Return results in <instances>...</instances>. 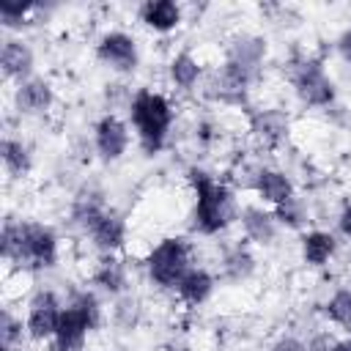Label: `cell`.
Segmentation results:
<instances>
[{
    "mask_svg": "<svg viewBox=\"0 0 351 351\" xmlns=\"http://www.w3.org/2000/svg\"><path fill=\"white\" fill-rule=\"evenodd\" d=\"M0 255L3 263L19 274L47 271L55 269L60 261V236L52 225L41 219H22L5 214L0 230Z\"/></svg>",
    "mask_w": 351,
    "mask_h": 351,
    "instance_id": "6da1fadb",
    "label": "cell"
},
{
    "mask_svg": "<svg viewBox=\"0 0 351 351\" xmlns=\"http://www.w3.org/2000/svg\"><path fill=\"white\" fill-rule=\"evenodd\" d=\"M203 80H206L203 63L192 49L181 47V49H176L170 55V60H167V82H170L173 90L192 93V90H197L203 85Z\"/></svg>",
    "mask_w": 351,
    "mask_h": 351,
    "instance_id": "44dd1931",
    "label": "cell"
},
{
    "mask_svg": "<svg viewBox=\"0 0 351 351\" xmlns=\"http://www.w3.org/2000/svg\"><path fill=\"white\" fill-rule=\"evenodd\" d=\"M340 250L337 233L326 230V228H307L299 236V258L307 269H324L335 261Z\"/></svg>",
    "mask_w": 351,
    "mask_h": 351,
    "instance_id": "ffe728a7",
    "label": "cell"
},
{
    "mask_svg": "<svg viewBox=\"0 0 351 351\" xmlns=\"http://www.w3.org/2000/svg\"><path fill=\"white\" fill-rule=\"evenodd\" d=\"M101 318H104V310H101L96 291L90 288L71 291V296L63 304L60 324L52 337V348L55 351H85L88 337L101 326Z\"/></svg>",
    "mask_w": 351,
    "mask_h": 351,
    "instance_id": "5b68a950",
    "label": "cell"
},
{
    "mask_svg": "<svg viewBox=\"0 0 351 351\" xmlns=\"http://www.w3.org/2000/svg\"><path fill=\"white\" fill-rule=\"evenodd\" d=\"M192 266V241L186 236H162L143 258L145 277L156 291H176Z\"/></svg>",
    "mask_w": 351,
    "mask_h": 351,
    "instance_id": "8992f818",
    "label": "cell"
},
{
    "mask_svg": "<svg viewBox=\"0 0 351 351\" xmlns=\"http://www.w3.org/2000/svg\"><path fill=\"white\" fill-rule=\"evenodd\" d=\"M82 236L90 241V247L99 255H121V250L126 247L129 225H126V217L110 206L85 228Z\"/></svg>",
    "mask_w": 351,
    "mask_h": 351,
    "instance_id": "4fadbf2b",
    "label": "cell"
},
{
    "mask_svg": "<svg viewBox=\"0 0 351 351\" xmlns=\"http://www.w3.org/2000/svg\"><path fill=\"white\" fill-rule=\"evenodd\" d=\"M25 340H27L25 318L16 315L11 307H3V315H0V346H3V351H19Z\"/></svg>",
    "mask_w": 351,
    "mask_h": 351,
    "instance_id": "f1b7e54d",
    "label": "cell"
},
{
    "mask_svg": "<svg viewBox=\"0 0 351 351\" xmlns=\"http://www.w3.org/2000/svg\"><path fill=\"white\" fill-rule=\"evenodd\" d=\"M90 145L99 162L104 165H115L129 154L132 145V126L126 118H121L118 112H104L93 121L90 129Z\"/></svg>",
    "mask_w": 351,
    "mask_h": 351,
    "instance_id": "9c48e42d",
    "label": "cell"
},
{
    "mask_svg": "<svg viewBox=\"0 0 351 351\" xmlns=\"http://www.w3.org/2000/svg\"><path fill=\"white\" fill-rule=\"evenodd\" d=\"M137 19L145 30H151L156 36H167L184 25L186 11L176 0H145L137 5Z\"/></svg>",
    "mask_w": 351,
    "mask_h": 351,
    "instance_id": "ac0fdd59",
    "label": "cell"
},
{
    "mask_svg": "<svg viewBox=\"0 0 351 351\" xmlns=\"http://www.w3.org/2000/svg\"><path fill=\"white\" fill-rule=\"evenodd\" d=\"M90 285L93 291L115 299L121 293L132 291V277H129V266L121 255H99L93 271H90Z\"/></svg>",
    "mask_w": 351,
    "mask_h": 351,
    "instance_id": "d6986e66",
    "label": "cell"
},
{
    "mask_svg": "<svg viewBox=\"0 0 351 351\" xmlns=\"http://www.w3.org/2000/svg\"><path fill=\"white\" fill-rule=\"evenodd\" d=\"M239 228H241L244 241H250L252 247H274L282 230L274 211L263 203H244L239 208Z\"/></svg>",
    "mask_w": 351,
    "mask_h": 351,
    "instance_id": "2e32d148",
    "label": "cell"
},
{
    "mask_svg": "<svg viewBox=\"0 0 351 351\" xmlns=\"http://www.w3.org/2000/svg\"><path fill=\"white\" fill-rule=\"evenodd\" d=\"M269 351H307V340H302L296 335H280L269 346Z\"/></svg>",
    "mask_w": 351,
    "mask_h": 351,
    "instance_id": "4dcf8cb0",
    "label": "cell"
},
{
    "mask_svg": "<svg viewBox=\"0 0 351 351\" xmlns=\"http://www.w3.org/2000/svg\"><path fill=\"white\" fill-rule=\"evenodd\" d=\"M335 340H337V337H335L329 329H318V332H313V335L307 337V351H332Z\"/></svg>",
    "mask_w": 351,
    "mask_h": 351,
    "instance_id": "f546056e",
    "label": "cell"
},
{
    "mask_svg": "<svg viewBox=\"0 0 351 351\" xmlns=\"http://www.w3.org/2000/svg\"><path fill=\"white\" fill-rule=\"evenodd\" d=\"M126 121L137 137L140 151L145 156H156L170 140L176 107L167 93L154 88H137L126 104Z\"/></svg>",
    "mask_w": 351,
    "mask_h": 351,
    "instance_id": "3957f363",
    "label": "cell"
},
{
    "mask_svg": "<svg viewBox=\"0 0 351 351\" xmlns=\"http://www.w3.org/2000/svg\"><path fill=\"white\" fill-rule=\"evenodd\" d=\"M337 233L346 239V241H351V203H346L340 211H337Z\"/></svg>",
    "mask_w": 351,
    "mask_h": 351,
    "instance_id": "d6a6232c",
    "label": "cell"
},
{
    "mask_svg": "<svg viewBox=\"0 0 351 351\" xmlns=\"http://www.w3.org/2000/svg\"><path fill=\"white\" fill-rule=\"evenodd\" d=\"M0 162H3V173L8 176V181H25L33 173L36 156L25 137L5 132L0 140Z\"/></svg>",
    "mask_w": 351,
    "mask_h": 351,
    "instance_id": "7402d4cb",
    "label": "cell"
},
{
    "mask_svg": "<svg viewBox=\"0 0 351 351\" xmlns=\"http://www.w3.org/2000/svg\"><path fill=\"white\" fill-rule=\"evenodd\" d=\"M258 271V258L255 252L250 250V241L239 239V241H230L222 247L219 252V266H217V277L222 282H230V285H241L247 280H252V274Z\"/></svg>",
    "mask_w": 351,
    "mask_h": 351,
    "instance_id": "e0dca14e",
    "label": "cell"
},
{
    "mask_svg": "<svg viewBox=\"0 0 351 351\" xmlns=\"http://www.w3.org/2000/svg\"><path fill=\"white\" fill-rule=\"evenodd\" d=\"M63 299L52 288H36L25 304V329L30 343H52L60 313H63Z\"/></svg>",
    "mask_w": 351,
    "mask_h": 351,
    "instance_id": "ba28073f",
    "label": "cell"
},
{
    "mask_svg": "<svg viewBox=\"0 0 351 351\" xmlns=\"http://www.w3.org/2000/svg\"><path fill=\"white\" fill-rule=\"evenodd\" d=\"M335 52H337V58H340L346 66H351V25L337 33V38H335Z\"/></svg>",
    "mask_w": 351,
    "mask_h": 351,
    "instance_id": "1f68e13d",
    "label": "cell"
},
{
    "mask_svg": "<svg viewBox=\"0 0 351 351\" xmlns=\"http://www.w3.org/2000/svg\"><path fill=\"white\" fill-rule=\"evenodd\" d=\"M104 208H110L104 192L96 189V186H82V189L71 197V203H69V222H71V228H77L80 233H85V228H88Z\"/></svg>",
    "mask_w": 351,
    "mask_h": 351,
    "instance_id": "cb8c5ba5",
    "label": "cell"
},
{
    "mask_svg": "<svg viewBox=\"0 0 351 351\" xmlns=\"http://www.w3.org/2000/svg\"><path fill=\"white\" fill-rule=\"evenodd\" d=\"M247 129L261 148L277 151L291 137V115L282 107H258L247 115Z\"/></svg>",
    "mask_w": 351,
    "mask_h": 351,
    "instance_id": "7c38bea8",
    "label": "cell"
},
{
    "mask_svg": "<svg viewBox=\"0 0 351 351\" xmlns=\"http://www.w3.org/2000/svg\"><path fill=\"white\" fill-rule=\"evenodd\" d=\"M247 189L258 197V203L274 208L285 200H291L296 195V184L293 178L280 170V167H271V165H258L250 170V181H247Z\"/></svg>",
    "mask_w": 351,
    "mask_h": 351,
    "instance_id": "5bb4252c",
    "label": "cell"
},
{
    "mask_svg": "<svg viewBox=\"0 0 351 351\" xmlns=\"http://www.w3.org/2000/svg\"><path fill=\"white\" fill-rule=\"evenodd\" d=\"M93 55L104 69H110L118 77H129L140 66V44L129 30L121 27L104 30L93 44Z\"/></svg>",
    "mask_w": 351,
    "mask_h": 351,
    "instance_id": "52a82bcc",
    "label": "cell"
},
{
    "mask_svg": "<svg viewBox=\"0 0 351 351\" xmlns=\"http://www.w3.org/2000/svg\"><path fill=\"white\" fill-rule=\"evenodd\" d=\"M55 101H58L55 85H52V80L41 77V74H33L25 82H16L11 88V107H14L16 115H25V118L49 115Z\"/></svg>",
    "mask_w": 351,
    "mask_h": 351,
    "instance_id": "8fae6325",
    "label": "cell"
},
{
    "mask_svg": "<svg viewBox=\"0 0 351 351\" xmlns=\"http://www.w3.org/2000/svg\"><path fill=\"white\" fill-rule=\"evenodd\" d=\"M269 58V41L263 33L255 30H233L225 38L222 47V60L230 66H239L250 74L263 77V63Z\"/></svg>",
    "mask_w": 351,
    "mask_h": 351,
    "instance_id": "30bf717a",
    "label": "cell"
},
{
    "mask_svg": "<svg viewBox=\"0 0 351 351\" xmlns=\"http://www.w3.org/2000/svg\"><path fill=\"white\" fill-rule=\"evenodd\" d=\"M332 351H351V335L348 337H337L335 346H332Z\"/></svg>",
    "mask_w": 351,
    "mask_h": 351,
    "instance_id": "836d02e7",
    "label": "cell"
},
{
    "mask_svg": "<svg viewBox=\"0 0 351 351\" xmlns=\"http://www.w3.org/2000/svg\"><path fill=\"white\" fill-rule=\"evenodd\" d=\"M143 315H145V307H143V299L134 291L121 293V296L112 299L110 321H112V326L118 332H134V329H140Z\"/></svg>",
    "mask_w": 351,
    "mask_h": 351,
    "instance_id": "484cf974",
    "label": "cell"
},
{
    "mask_svg": "<svg viewBox=\"0 0 351 351\" xmlns=\"http://www.w3.org/2000/svg\"><path fill=\"white\" fill-rule=\"evenodd\" d=\"M44 5L41 3H33V0H3L0 3V27L5 33H14V36H22L25 27L36 25L33 16L41 14Z\"/></svg>",
    "mask_w": 351,
    "mask_h": 351,
    "instance_id": "d4e9b609",
    "label": "cell"
},
{
    "mask_svg": "<svg viewBox=\"0 0 351 351\" xmlns=\"http://www.w3.org/2000/svg\"><path fill=\"white\" fill-rule=\"evenodd\" d=\"M285 74L291 90L302 107L310 110H329L337 101V82L326 71V63L310 52H291L285 63Z\"/></svg>",
    "mask_w": 351,
    "mask_h": 351,
    "instance_id": "277c9868",
    "label": "cell"
},
{
    "mask_svg": "<svg viewBox=\"0 0 351 351\" xmlns=\"http://www.w3.org/2000/svg\"><path fill=\"white\" fill-rule=\"evenodd\" d=\"M321 315L326 318V324L340 326V329H351V285H340L335 288L324 304H321Z\"/></svg>",
    "mask_w": 351,
    "mask_h": 351,
    "instance_id": "4316f807",
    "label": "cell"
},
{
    "mask_svg": "<svg viewBox=\"0 0 351 351\" xmlns=\"http://www.w3.org/2000/svg\"><path fill=\"white\" fill-rule=\"evenodd\" d=\"M271 211H274V217H277L280 228H285V230H299V233H304V230H307V222H310V208H307L304 197L293 195L291 200H285V203L274 206Z\"/></svg>",
    "mask_w": 351,
    "mask_h": 351,
    "instance_id": "83f0119b",
    "label": "cell"
},
{
    "mask_svg": "<svg viewBox=\"0 0 351 351\" xmlns=\"http://www.w3.org/2000/svg\"><path fill=\"white\" fill-rule=\"evenodd\" d=\"M186 184L192 189V211H189V230L203 239L222 236L230 225L239 222V197L236 189L219 181L203 165L186 167Z\"/></svg>",
    "mask_w": 351,
    "mask_h": 351,
    "instance_id": "7a4b0ae2",
    "label": "cell"
},
{
    "mask_svg": "<svg viewBox=\"0 0 351 351\" xmlns=\"http://www.w3.org/2000/svg\"><path fill=\"white\" fill-rule=\"evenodd\" d=\"M214 291H217V274L211 271V269H206V266H192L184 277H181V282L176 285V299L181 302V304H186V307H203L211 296H214Z\"/></svg>",
    "mask_w": 351,
    "mask_h": 351,
    "instance_id": "603a6c76",
    "label": "cell"
},
{
    "mask_svg": "<svg viewBox=\"0 0 351 351\" xmlns=\"http://www.w3.org/2000/svg\"><path fill=\"white\" fill-rule=\"evenodd\" d=\"M0 74H3V82H8V85L25 82L27 77L36 74V52H33L27 38L14 36V33H3V41H0Z\"/></svg>",
    "mask_w": 351,
    "mask_h": 351,
    "instance_id": "9a60e30c",
    "label": "cell"
}]
</instances>
